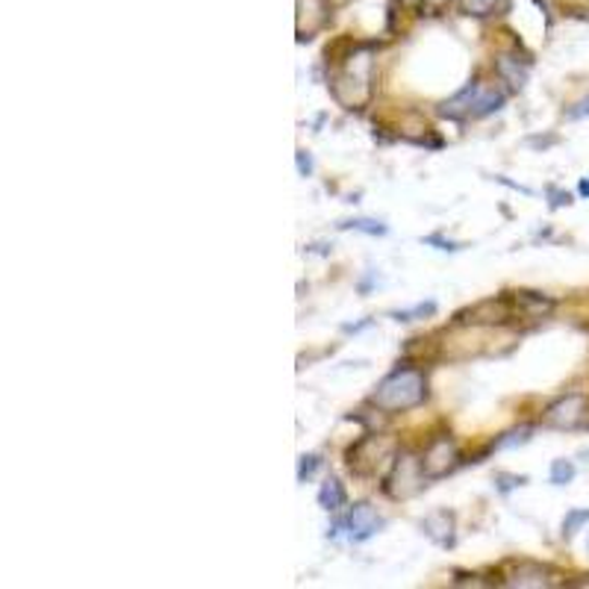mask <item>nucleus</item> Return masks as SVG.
Listing matches in <instances>:
<instances>
[{
	"label": "nucleus",
	"instance_id": "nucleus-16",
	"mask_svg": "<svg viewBox=\"0 0 589 589\" xmlns=\"http://www.w3.org/2000/svg\"><path fill=\"white\" fill-rule=\"evenodd\" d=\"M348 504V492H345V487H342L340 480L336 478H328L324 483H321V490H319V507L321 510H328V513H340L342 507Z\"/></svg>",
	"mask_w": 589,
	"mask_h": 589
},
{
	"label": "nucleus",
	"instance_id": "nucleus-9",
	"mask_svg": "<svg viewBox=\"0 0 589 589\" xmlns=\"http://www.w3.org/2000/svg\"><path fill=\"white\" fill-rule=\"evenodd\" d=\"M459 463H463V457H459L457 442L451 440L449 433H437V437H430L428 449H425V454H421V466H425L430 480L449 478L451 471L459 469Z\"/></svg>",
	"mask_w": 589,
	"mask_h": 589
},
{
	"label": "nucleus",
	"instance_id": "nucleus-6",
	"mask_svg": "<svg viewBox=\"0 0 589 589\" xmlns=\"http://www.w3.org/2000/svg\"><path fill=\"white\" fill-rule=\"evenodd\" d=\"M513 319H516V310H513L510 292H501L495 298L478 300L466 310H459L454 316V324L457 328H504Z\"/></svg>",
	"mask_w": 589,
	"mask_h": 589
},
{
	"label": "nucleus",
	"instance_id": "nucleus-25",
	"mask_svg": "<svg viewBox=\"0 0 589 589\" xmlns=\"http://www.w3.org/2000/svg\"><path fill=\"white\" fill-rule=\"evenodd\" d=\"M549 195L554 198V200H551V210H560V207H569V204H572L569 192H560L557 186H549Z\"/></svg>",
	"mask_w": 589,
	"mask_h": 589
},
{
	"label": "nucleus",
	"instance_id": "nucleus-28",
	"mask_svg": "<svg viewBox=\"0 0 589 589\" xmlns=\"http://www.w3.org/2000/svg\"><path fill=\"white\" fill-rule=\"evenodd\" d=\"M449 3L451 0H425V3H421V12H440L445 10Z\"/></svg>",
	"mask_w": 589,
	"mask_h": 589
},
{
	"label": "nucleus",
	"instance_id": "nucleus-15",
	"mask_svg": "<svg viewBox=\"0 0 589 589\" xmlns=\"http://www.w3.org/2000/svg\"><path fill=\"white\" fill-rule=\"evenodd\" d=\"M457 10L469 19H490L510 10V0H457Z\"/></svg>",
	"mask_w": 589,
	"mask_h": 589
},
{
	"label": "nucleus",
	"instance_id": "nucleus-2",
	"mask_svg": "<svg viewBox=\"0 0 589 589\" xmlns=\"http://www.w3.org/2000/svg\"><path fill=\"white\" fill-rule=\"evenodd\" d=\"M428 401V378L425 371L413 366H398L380 380L378 390L371 392L369 404L380 413H407V409L421 407Z\"/></svg>",
	"mask_w": 589,
	"mask_h": 589
},
{
	"label": "nucleus",
	"instance_id": "nucleus-7",
	"mask_svg": "<svg viewBox=\"0 0 589 589\" xmlns=\"http://www.w3.org/2000/svg\"><path fill=\"white\" fill-rule=\"evenodd\" d=\"M589 419V398L584 392H569L551 401L545 413H542V428L551 430H578Z\"/></svg>",
	"mask_w": 589,
	"mask_h": 589
},
{
	"label": "nucleus",
	"instance_id": "nucleus-13",
	"mask_svg": "<svg viewBox=\"0 0 589 589\" xmlns=\"http://www.w3.org/2000/svg\"><path fill=\"white\" fill-rule=\"evenodd\" d=\"M510 300H513L516 319H545L554 310V300L549 295H542V292L516 290L510 292Z\"/></svg>",
	"mask_w": 589,
	"mask_h": 589
},
{
	"label": "nucleus",
	"instance_id": "nucleus-24",
	"mask_svg": "<svg viewBox=\"0 0 589 589\" xmlns=\"http://www.w3.org/2000/svg\"><path fill=\"white\" fill-rule=\"evenodd\" d=\"M566 119H569V121L589 119V95H587V98H580L578 103H572L569 110H566Z\"/></svg>",
	"mask_w": 589,
	"mask_h": 589
},
{
	"label": "nucleus",
	"instance_id": "nucleus-27",
	"mask_svg": "<svg viewBox=\"0 0 589 589\" xmlns=\"http://www.w3.org/2000/svg\"><path fill=\"white\" fill-rule=\"evenodd\" d=\"M421 242H428V245H437L440 250H459L463 245H457V242H451V240H442L440 233H433V236H425Z\"/></svg>",
	"mask_w": 589,
	"mask_h": 589
},
{
	"label": "nucleus",
	"instance_id": "nucleus-20",
	"mask_svg": "<svg viewBox=\"0 0 589 589\" xmlns=\"http://www.w3.org/2000/svg\"><path fill=\"white\" fill-rule=\"evenodd\" d=\"M551 483H554V487H566V483H572V480H575V463H572V459H554V463H551Z\"/></svg>",
	"mask_w": 589,
	"mask_h": 589
},
{
	"label": "nucleus",
	"instance_id": "nucleus-30",
	"mask_svg": "<svg viewBox=\"0 0 589 589\" xmlns=\"http://www.w3.org/2000/svg\"><path fill=\"white\" fill-rule=\"evenodd\" d=\"M371 324H375V321L371 319H366V321H360V324H345V333H360V330H366V328H371Z\"/></svg>",
	"mask_w": 589,
	"mask_h": 589
},
{
	"label": "nucleus",
	"instance_id": "nucleus-18",
	"mask_svg": "<svg viewBox=\"0 0 589 589\" xmlns=\"http://www.w3.org/2000/svg\"><path fill=\"white\" fill-rule=\"evenodd\" d=\"M437 300H421V304H416V307H409V310H395L390 312L395 321H421V319H430V316H437Z\"/></svg>",
	"mask_w": 589,
	"mask_h": 589
},
{
	"label": "nucleus",
	"instance_id": "nucleus-31",
	"mask_svg": "<svg viewBox=\"0 0 589 589\" xmlns=\"http://www.w3.org/2000/svg\"><path fill=\"white\" fill-rule=\"evenodd\" d=\"M421 3H425V0H401V7H409V10H419V12H421Z\"/></svg>",
	"mask_w": 589,
	"mask_h": 589
},
{
	"label": "nucleus",
	"instance_id": "nucleus-17",
	"mask_svg": "<svg viewBox=\"0 0 589 589\" xmlns=\"http://www.w3.org/2000/svg\"><path fill=\"white\" fill-rule=\"evenodd\" d=\"M533 440V425H519V428L507 430V433H501L499 440L492 442V449L495 451H510V449H521V445H528Z\"/></svg>",
	"mask_w": 589,
	"mask_h": 589
},
{
	"label": "nucleus",
	"instance_id": "nucleus-1",
	"mask_svg": "<svg viewBox=\"0 0 589 589\" xmlns=\"http://www.w3.org/2000/svg\"><path fill=\"white\" fill-rule=\"evenodd\" d=\"M330 95L342 110L360 112L375 98V53L369 45H354L330 77Z\"/></svg>",
	"mask_w": 589,
	"mask_h": 589
},
{
	"label": "nucleus",
	"instance_id": "nucleus-23",
	"mask_svg": "<svg viewBox=\"0 0 589 589\" xmlns=\"http://www.w3.org/2000/svg\"><path fill=\"white\" fill-rule=\"evenodd\" d=\"M319 466H321L319 454H304V457L298 459V483H307V480H312V475L319 471Z\"/></svg>",
	"mask_w": 589,
	"mask_h": 589
},
{
	"label": "nucleus",
	"instance_id": "nucleus-5",
	"mask_svg": "<svg viewBox=\"0 0 589 589\" xmlns=\"http://www.w3.org/2000/svg\"><path fill=\"white\" fill-rule=\"evenodd\" d=\"M428 471L421 466L419 454L413 451H398V457L392 463V469L386 471V483H383V492L390 495L392 501H407L413 495H419L425 487H428Z\"/></svg>",
	"mask_w": 589,
	"mask_h": 589
},
{
	"label": "nucleus",
	"instance_id": "nucleus-33",
	"mask_svg": "<svg viewBox=\"0 0 589 589\" xmlns=\"http://www.w3.org/2000/svg\"><path fill=\"white\" fill-rule=\"evenodd\" d=\"M572 587H589V580H575Z\"/></svg>",
	"mask_w": 589,
	"mask_h": 589
},
{
	"label": "nucleus",
	"instance_id": "nucleus-3",
	"mask_svg": "<svg viewBox=\"0 0 589 589\" xmlns=\"http://www.w3.org/2000/svg\"><path fill=\"white\" fill-rule=\"evenodd\" d=\"M507 100V91L501 89L499 83L490 81H471L463 89L440 103V115L449 121H480L499 112Z\"/></svg>",
	"mask_w": 589,
	"mask_h": 589
},
{
	"label": "nucleus",
	"instance_id": "nucleus-22",
	"mask_svg": "<svg viewBox=\"0 0 589 589\" xmlns=\"http://www.w3.org/2000/svg\"><path fill=\"white\" fill-rule=\"evenodd\" d=\"M525 483H528L525 475H507V471H499V475H495V490H499L501 495L519 490V487H525Z\"/></svg>",
	"mask_w": 589,
	"mask_h": 589
},
{
	"label": "nucleus",
	"instance_id": "nucleus-29",
	"mask_svg": "<svg viewBox=\"0 0 589 589\" xmlns=\"http://www.w3.org/2000/svg\"><path fill=\"white\" fill-rule=\"evenodd\" d=\"M375 280H378V271H375V269H369V278H366V280H360V286H357V290H360L363 295H366V292H369L371 286H375Z\"/></svg>",
	"mask_w": 589,
	"mask_h": 589
},
{
	"label": "nucleus",
	"instance_id": "nucleus-19",
	"mask_svg": "<svg viewBox=\"0 0 589 589\" xmlns=\"http://www.w3.org/2000/svg\"><path fill=\"white\" fill-rule=\"evenodd\" d=\"M340 230H357V233H366V236H386V233H390V228H386L383 221H375V219L342 221Z\"/></svg>",
	"mask_w": 589,
	"mask_h": 589
},
{
	"label": "nucleus",
	"instance_id": "nucleus-12",
	"mask_svg": "<svg viewBox=\"0 0 589 589\" xmlns=\"http://www.w3.org/2000/svg\"><path fill=\"white\" fill-rule=\"evenodd\" d=\"M421 533H425L433 545H440V549H454V542H457V519H454V513H449V510H433V513H428V516L421 519Z\"/></svg>",
	"mask_w": 589,
	"mask_h": 589
},
{
	"label": "nucleus",
	"instance_id": "nucleus-11",
	"mask_svg": "<svg viewBox=\"0 0 589 589\" xmlns=\"http://www.w3.org/2000/svg\"><path fill=\"white\" fill-rule=\"evenodd\" d=\"M557 572L551 566H542V563H533V560H521L513 566V572L507 575V587H521V589H542V587H554L557 584Z\"/></svg>",
	"mask_w": 589,
	"mask_h": 589
},
{
	"label": "nucleus",
	"instance_id": "nucleus-32",
	"mask_svg": "<svg viewBox=\"0 0 589 589\" xmlns=\"http://www.w3.org/2000/svg\"><path fill=\"white\" fill-rule=\"evenodd\" d=\"M578 192H580V195H584V198H589V181H580Z\"/></svg>",
	"mask_w": 589,
	"mask_h": 589
},
{
	"label": "nucleus",
	"instance_id": "nucleus-8",
	"mask_svg": "<svg viewBox=\"0 0 589 589\" xmlns=\"http://www.w3.org/2000/svg\"><path fill=\"white\" fill-rule=\"evenodd\" d=\"M383 525H386V521L380 519L378 510L371 507V504H366V501H360V504H354L345 516H340V519L333 521L330 537H336L340 530H345L351 542H366L371 540Z\"/></svg>",
	"mask_w": 589,
	"mask_h": 589
},
{
	"label": "nucleus",
	"instance_id": "nucleus-26",
	"mask_svg": "<svg viewBox=\"0 0 589 589\" xmlns=\"http://www.w3.org/2000/svg\"><path fill=\"white\" fill-rule=\"evenodd\" d=\"M295 162H298L300 177H310V174H312V157H310V154H307V150H298V154H295Z\"/></svg>",
	"mask_w": 589,
	"mask_h": 589
},
{
	"label": "nucleus",
	"instance_id": "nucleus-10",
	"mask_svg": "<svg viewBox=\"0 0 589 589\" xmlns=\"http://www.w3.org/2000/svg\"><path fill=\"white\" fill-rule=\"evenodd\" d=\"M333 7L330 0H298V15H295V30L298 41H312L330 24Z\"/></svg>",
	"mask_w": 589,
	"mask_h": 589
},
{
	"label": "nucleus",
	"instance_id": "nucleus-34",
	"mask_svg": "<svg viewBox=\"0 0 589 589\" xmlns=\"http://www.w3.org/2000/svg\"><path fill=\"white\" fill-rule=\"evenodd\" d=\"M578 457H580V459H587V463H589V449H584V451H580Z\"/></svg>",
	"mask_w": 589,
	"mask_h": 589
},
{
	"label": "nucleus",
	"instance_id": "nucleus-14",
	"mask_svg": "<svg viewBox=\"0 0 589 589\" xmlns=\"http://www.w3.org/2000/svg\"><path fill=\"white\" fill-rule=\"evenodd\" d=\"M495 74H499V81L507 83L513 91L525 89L530 74V60H521L519 53H499V57H495Z\"/></svg>",
	"mask_w": 589,
	"mask_h": 589
},
{
	"label": "nucleus",
	"instance_id": "nucleus-4",
	"mask_svg": "<svg viewBox=\"0 0 589 589\" xmlns=\"http://www.w3.org/2000/svg\"><path fill=\"white\" fill-rule=\"evenodd\" d=\"M398 451V442L386 433H369L345 451V463L357 478H378V475L392 469Z\"/></svg>",
	"mask_w": 589,
	"mask_h": 589
},
{
	"label": "nucleus",
	"instance_id": "nucleus-21",
	"mask_svg": "<svg viewBox=\"0 0 589 589\" xmlns=\"http://www.w3.org/2000/svg\"><path fill=\"white\" fill-rule=\"evenodd\" d=\"M584 525H589V510H569L563 519V540H572Z\"/></svg>",
	"mask_w": 589,
	"mask_h": 589
}]
</instances>
